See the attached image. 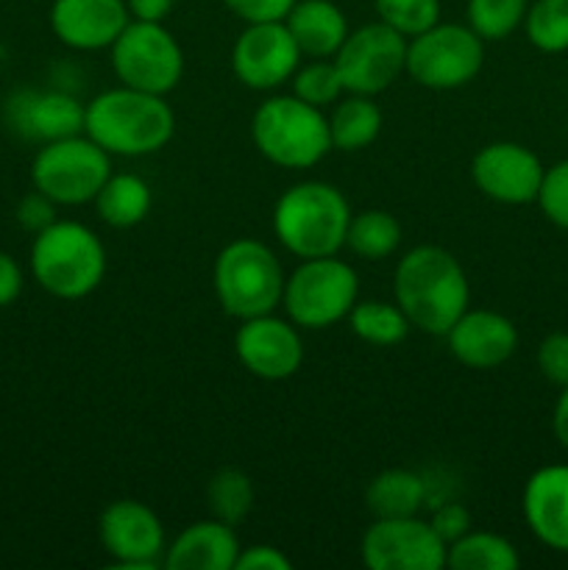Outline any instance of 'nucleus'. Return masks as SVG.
Instances as JSON below:
<instances>
[{
    "label": "nucleus",
    "instance_id": "obj_24",
    "mask_svg": "<svg viewBox=\"0 0 568 570\" xmlns=\"http://www.w3.org/2000/svg\"><path fill=\"white\" fill-rule=\"evenodd\" d=\"M427 501V484L418 473L404 468H390L371 479L365 490V504L373 518H410Z\"/></svg>",
    "mask_w": 568,
    "mask_h": 570
},
{
    "label": "nucleus",
    "instance_id": "obj_13",
    "mask_svg": "<svg viewBox=\"0 0 568 570\" xmlns=\"http://www.w3.org/2000/svg\"><path fill=\"white\" fill-rule=\"evenodd\" d=\"M98 534L117 568L154 570L165 562V527L143 501L123 499L106 507Z\"/></svg>",
    "mask_w": 568,
    "mask_h": 570
},
{
    "label": "nucleus",
    "instance_id": "obj_35",
    "mask_svg": "<svg viewBox=\"0 0 568 570\" xmlns=\"http://www.w3.org/2000/svg\"><path fill=\"white\" fill-rule=\"evenodd\" d=\"M538 371L546 382L566 387L568 384V332H551L538 345Z\"/></svg>",
    "mask_w": 568,
    "mask_h": 570
},
{
    "label": "nucleus",
    "instance_id": "obj_22",
    "mask_svg": "<svg viewBox=\"0 0 568 570\" xmlns=\"http://www.w3.org/2000/svg\"><path fill=\"white\" fill-rule=\"evenodd\" d=\"M284 26L293 33L301 56L332 59L349 37V20L332 0H295Z\"/></svg>",
    "mask_w": 568,
    "mask_h": 570
},
{
    "label": "nucleus",
    "instance_id": "obj_10",
    "mask_svg": "<svg viewBox=\"0 0 568 570\" xmlns=\"http://www.w3.org/2000/svg\"><path fill=\"white\" fill-rule=\"evenodd\" d=\"M109 50L123 87L167 95L184 76L182 45L161 22L131 20Z\"/></svg>",
    "mask_w": 568,
    "mask_h": 570
},
{
    "label": "nucleus",
    "instance_id": "obj_2",
    "mask_svg": "<svg viewBox=\"0 0 568 570\" xmlns=\"http://www.w3.org/2000/svg\"><path fill=\"white\" fill-rule=\"evenodd\" d=\"M176 131V115L165 95L143 89H106L84 106V134L109 156H148L165 148Z\"/></svg>",
    "mask_w": 568,
    "mask_h": 570
},
{
    "label": "nucleus",
    "instance_id": "obj_25",
    "mask_svg": "<svg viewBox=\"0 0 568 570\" xmlns=\"http://www.w3.org/2000/svg\"><path fill=\"white\" fill-rule=\"evenodd\" d=\"M382 131V111L368 95H349L340 98L329 117V134H332V148L362 150L373 142Z\"/></svg>",
    "mask_w": 568,
    "mask_h": 570
},
{
    "label": "nucleus",
    "instance_id": "obj_12",
    "mask_svg": "<svg viewBox=\"0 0 568 570\" xmlns=\"http://www.w3.org/2000/svg\"><path fill=\"white\" fill-rule=\"evenodd\" d=\"M449 546L432 523L410 518H373L362 534V566L371 570H440Z\"/></svg>",
    "mask_w": 568,
    "mask_h": 570
},
{
    "label": "nucleus",
    "instance_id": "obj_9",
    "mask_svg": "<svg viewBox=\"0 0 568 570\" xmlns=\"http://www.w3.org/2000/svg\"><path fill=\"white\" fill-rule=\"evenodd\" d=\"M484 65V39L471 26L434 22L407 42V72L427 89H460Z\"/></svg>",
    "mask_w": 568,
    "mask_h": 570
},
{
    "label": "nucleus",
    "instance_id": "obj_32",
    "mask_svg": "<svg viewBox=\"0 0 568 570\" xmlns=\"http://www.w3.org/2000/svg\"><path fill=\"white\" fill-rule=\"evenodd\" d=\"M293 95L306 100V104L317 106V109L337 104L345 95V87L337 67H334V59H315L310 65L298 67L293 72Z\"/></svg>",
    "mask_w": 568,
    "mask_h": 570
},
{
    "label": "nucleus",
    "instance_id": "obj_37",
    "mask_svg": "<svg viewBox=\"0 0 568 570\" xmlns=\"http://www.w3.org/2000/svg\"><path fill=\"white\" fill-rule=\"evenodd\" d=\"M223 3L243 22H276L290 14L295 0H223Z\"/></svg>",
    "mask_w": 568,
    "mask_h": 570
},
{
    "label": "nucleus",
    "instance_id": "obj_40",
    "mask_svg": "<svg viewBox=\"0 0 568 570\" xmlns=\"http://www.w3.org/2000/svg\"><path fill=\"white\" fill-rule=\"evenodd\" d=\"M22 293V267L6 250H0V309L11 306Z\"/></svg>",
    "mask_w": 568,
    "mask_h": 570
},
{
    "label": "nucleus",
    "instance_id": "obj_36",
    "mask_svg": "<svg viewBox=\"0 0 568 570\" xmlns=\"http://www.w3.org/2000/svg\"><path fill=\"white\" fill-rule=\"evenodd\" d=\"M56 206H59L56 200H50L48 195L33 189V193H28L26 198L17 204V223L31 234L45 232V228L56 223Z\"/></svg>",
    "mask_w": 568,
    "mask_h": 570
},
{
    "label": "nucleus",
    "instance_id": "obj_14",
    "mask_svg": "<svg viewBox=\"0 0 568 570\" xmlns=\"http://www.w3.org/2000/svg\"><path fill=\"white\" fill-rule=\"evenodd\" d=\"M298 61L301 48L295 45L284 20L248 22L232 50L234 76L239 78V83H245L248 89H259V92L290 81L293 72L298 70Z\"/></svg>",
    "mask_w": 568,
    "mask_h": 570
},
{
    "label": "nucleus",
    "instance_id": "obj_42",
    "mask_svg": "<svg viewBox=\"0 0 568 570\" xmlns=\"http://www.w3.org/2000/svg\"><path fill=\"white\" fill-rule=\"evenodd\" d=\"M551 432L555 440L568 451V384L560 387V395L555 401V410H551Z\"/></svg>",
    "mask_w": 568,
    "mask_h": 570
},
{
    "label": "nucleus",
    "instance_id": "obj_21",
    "mask_svg": "<svg viewBox=\"0 0 568 570\" xmlns=\"http://www.w3.org/2000/svg\"><path fill=\"white\" fill-rule=\"evenodd\" d=\"M243 551L234 527L217 521H198L184 529L165 551L161 566L170 570H234Z\"/></svg>",
    "mask_w": 568,
    "mask_h": 570
},
{
    "label": "nucleus",
    "instance_id": "obj_28",
    "mask_svg": "<svg viewBox=\"0 0 568 570\" xmlns=\"http://www.w3.org/2000/svg\"><path fill=\"white\" fill-rule=\"evenodd\" d=\"M351 332L371 345H399L410 334L412 323L399 304L388 301H362L349 312Z\"/></svg>",
    "mask_w": 568,
    "mask_h": 570
},
{
    "label": "nucleus",
    "instance_id": "obj_23",
    "mask_svg": "<svg viewBox=\"0 0 568 570\" xmlns=\"http://www.w3.org/2000/svg\"><path fill=\"white\" fill-rule=\"evenodd\" d=\"M92 204L106 226L134 228L148 217L154 195H150L148 184L134 173H111Z\"/></svg>",
    "mask_w": 568,
    "mask_h": 570
},
{
    "label": "nucleus",
    "instance_id": "obj_7",
    "mask_svg": "<svg viewBox=\"0 0 568 570\" xmlns=\"http://www.w3.org/2000/svg\"><path fill=\"white\" fill-rule=\"evenodd\" d=\"M360 278L349 262L337 256L304 259L284 282L282 304L298 328L321 332L349 317L356 304Z\"/></svg>",
    "mask_w": 568,
    "mask_h": 570
},
{
    "label": "nucleus",
    "instance_id": "obj_18",
    "mask_svg": "<svg viewBox=\"0 0 568 570\" xmlns=\"http://www.w3.org/2000/svg\"><path fill=\"white\" fill-rule=\"evenodd\" d=\"M131 22L126 0H53L50 28L72 50H104Z\"/></svg>",
    "mask_w": 568,
    "mask_h": 570
},
{
    "label": "nucleus",
    "instance_id": "obj_19",
    "mask_svg": "<svg viewBox=\"0 0 568 570\" xmlns=\"http://www.w3.org/2000/svg\"><path fill=\"white\" fill-rule=\"evenodd\" d=\"M529 532L551 551L568 554V465H543L527 479L521 495Z\"/></svg>",
    "mask_w": 568,
    "mask_h": 570
},
{
    "label": "nucleus",
    "instance_id": "obj_1",
    "mask_svg": "<svg viewBox=\"0 0 568 570\" xmlns=\"http://www.w3.org/2000/svg\"><path fill=\"white\" fill-rule=\"evenodd\" d=\"M393 293L412 326L432 337H445L471 298L466 271L440 245H418L404 254L395 267Z\"/></svg>",
    "mask_w": 568,
    "mask_h": 570
},
{
    "label": "nucleus",
    "instance_id": "obj_34",
    "mask_svg": "<svg viewBox=\"0 0 568 570\" xmlns=\"http://www.w3.org/2000/svg\"><path fill=\"white\" fill-rule=\"evenodd\" d=\"M535 204L546 215V220L555 223L557 228L568 232V159L546 167L543 184Z\"/></svg>",
    "mask_w": 568,
    "mask_h": 570
},
{
    "label": "nucleus",
    "instance_id": "obj_5",
    "mask_svg": "<svg viewBox=\"0 0 568 570\" xmlns=\"http://www.w3.org/2000/svg\"><path fill=\"white\" fill-rule=\"evenodd\" d=\"M251 139L267 161L287 170L315 167L332 150L329 117L295 95L265 100L251 120Z\"/></svg>",
    "mask_w": 568,
    "mask_h": 570
},
{
    "label": "nucleus",
    "instance_id": "obj_8",
    "mask_svg": "<svg viewBox=\"0 0 568 570\" xmlns=\"http://www.w3.org/2000/svg\"><path fill=\"white\" fill-rule=\"evenodd\" d=\"M111 176V156L87 134L45 142L31 165L33 189L59 206L92 204Z\"/></svg>",
    "mask_w": 568,
    "mask_h": 570
},
{
    "label": "nucleus",
    "instance_id": "obj_27",
    "mask_svg": "<svg viewBox=\"0 0 568 570\" xmlns=\"http://www.w3.org/2000/svg\"><path fill=\"white\" fill-rule=\"evenodd\" d=\"M401 245V226L390 212L368 209L351 217L349 232H345V248L360 259L379 262L388 259Z\"/></svg>",
    "mask_w": 568,
    "mask_h": 570
},
{
    "label": "nucleus",
    "instance_id": "obj_38",
    "mask_svg": "<svg viewBox=\"0 0 568 570\" xmlns=\"http://www.w3.org/2000/svg\"><path fill=\"white\" fill-rule=\"evenodd\" d=\"M429 523H432V529L438 532V538L449 546V543H454L457 538H462L468 529H471V515H468L466 507L451 501V504L438 507Z\"/></svg>",
    "mask_w": 568,
    "mask_h": 570
},
{
    "label": "nucleus",
    "instance_id": "obj_11",
    "mask_svg": "<svg viewBox=\"0 0 568 570\" xmlns=\"http://www.w3.org/2000/svg\"><path fill=\"white\" fill-rule=\"evenodd\" d=\"M345 95H373L384 92L407 72V37L384 26L382 20L349 31L345 42L332 56Z\"/></svg>",
    "mask_w": 568,
    "mask_h": 570
},
{
    "label": "nucleus",
    "instance_id": "obj_33",
    "mask_svg": "<svg viewBox=\"0 0 568 570\" xmlns=\"http://www.w3.org/2000/svg\"><path fill=\"white\" fill-rule=\"evenodd\" d=\"M384 26L412 39L440 22V0H373Z\"/></svg>",
    "mask_w": 568,
    "mask_h": 570
},
{
    "label": "nucleus",
    "instance_id": "obj_26",
    "mask_svg": "<svg viewBox=\"0 0 568 570\" xmlns=\"http://www.w3.org/2000/svg\"><path fill=\"white\" fill-rule=\"evenodd\" d=\"M521 566L516 546L496 532H471L449 543L445 568L451 570H516Z\"/></svg>",
    "mask_w": 568,
    "mask_h": 570
},
{
    "label": "nucleus",
    "instance_id": "obj_41",
    "mask_svg": "<svg viewBox=\"0 0 568 570\" xmlns=\"http://www.w3.org/2000/svg\"><path fill=\"white\" fill-rule=\"evenodd\" d=\"M176 0H126L131 20L145 22H165V17L173 11Z\"/></svg>",
    "mask_w": 568,
    "mask_h": 570
},
{
    "label": "nucleus",
    "instance_id": "obj_17",
    "mask_svg": "<svg viewBox=\"0 0 568 570\" xmlns=\"http://www.w3.org/2000/svg\"><path fill=\"white\" fill-rule=\"evenodd\" d=\"M451 356L473 371H493L518 351V328L493 309H466L445 332Z\"/></svg>",
    "mask_w": 568,
    "mask_h": 570
},
{
    "label": "nucleus",
    "instance_id": "obj_20",
    "mask_svg": "<svg viewBox=\"0 0 568 570\" xmlns=\"http://www.w3.org/2000/svg\"><path fill=\"white\" fill-rule=\"evenodd\" d=\"M6 120L20 137L45 145L84 134V106L67 92L22 89L6 104Z\"/></svg>",
    "mask_w": 568,
    "mask_h": 570
},
{
    "label": "nucleus",
    "instance_id": "obj_6",
    "mask_svg": "<svg viewBox=\"0 0 568 570\" xmlns=\"http://www.w3.org/2000/svg\"><path fill=\"white\" fill-rule=\"evenodd\" d=\"M217 301L223 312L237 321L271 315L284 295V271L276 254L259 239H234L217 254L215 273Z\"/></svg>",
    "mask_w": 568,
    "mask_h": 570
},
{
    "label": "nucleus",
    "instance_id": "obj_39",
    "mask_svg": "<svg viewBox=\"0 0 568 570\" xmlns=\"http://www.w3.org/2000/svg\"><path fill=\"white\" fill-rule=\"evenodd\" d=\"M293 562L276 546H251L243 549L237 557V566L234 570H290Z\"/></svg>",
    "mask_w": 568,
    "mask_h": 570
},
{
    "label": "nucleus",
    "instance_id": "obj_4",
    "mask_svg": "<svg viewBox=\"0 0 568 570\" xmlns=\"http://www.w3.org/2000/svg\"><path fill=\"white\" fill-rule=\"evenodd\" d=\"M31 273L53 298H87L106 276V248L84 223L56 220L45 232L33 234Z\"/></svg>",
    "mask_w": 568,
    "mask_h": 570
},
{
    "label": "nucleus",
    "instance_id": "obj_15",
    "mask_svg": "<svg viewBox=\"0 0 568 570\" xmlns=\"http://www.w3.org/2000/svg\"><path fill=\"white\" fill-rule=\"evenodd\" d=\"M546 167L538 154L518 142H490L473 156L471 178L484 198L507 206L535 204Z\"/></svg>",
    "mask_w": 568,
    "mask_h": 570
},
{
    "label": "nucleus",
    "instance_id": "obj_3",
    "mask_svg": "<svg viewBox=\"0 0 568 570\" xmlns=\"http://www.w3.org/2000/svg\"><path fill=\"white\" fill-rule=\"evenodd\" d=\"M349 223L351 206L345 195L323 181L295 184L273 209V234L298 259L337 256Z\"/></svg>",
    "mask_w": 568,
    "mask_h": 570
},
{
    "label": "nucleus",
    "instance_id": "obj_31",
    "mask_svg": "<svg viewBox=\"0 0 568 570\" xmlns=\"http://www.w3.org/2000/svg\"><path fill=\"white\" fill-rule=\"evenodd\" d=\"M529 0H468V26L484 39L499 42L523 26Z\"/></svg>",
    "mask_w": 568,
    "mask_h": 570
},
{
    "label": "nucleus",
    "instance_id": "obj_29",
    "mask_svg": "<svg viewBox=\"0 0 568 570\" xmlns=\"http://www.w3.org/2000/svg\"><path fill=\"white\" fill-rule=\"evenodd\" d=\"M206 501H209L212 518L228 523V527H237L254 507V484L237 468H223L212 476L209 488H206Z\"/></svg>",
    "mask_w": 568,
    "mask_h": 570
},
{
    "label": "nucleus",
    "instance_id": "obj_30",
    "mask_svg": "<svg viewBox=\"0 0 568 570\" xmlns=\"http://www.w3.org/2000/svg\"><path fill=\"white\" fill-rule=\"evenodd\" d=\"M527 39L543 53L568 50V0H535L523 17Z\"/></svg>",
    "mask_w": 568,
    "mask_h": 570
},
{
    "label": "nucleus",
    "instance_id": "obj_16",
    "mask_svg": "<svg viewBox=\"0 0 568 570\" xmlns=\"http://www.w3.org/2000/svg\"><path fill=\"white\" fill-rule=\"evenodd\" d=\"M234 351L245 371L265 382H284L295 376L304 362V343L298 326L293 321H282L271 315L239 321V332L234 337Z\"/></svg>",
    "mask_w": 568,
    "mask_h": 570
}]
</instances>
